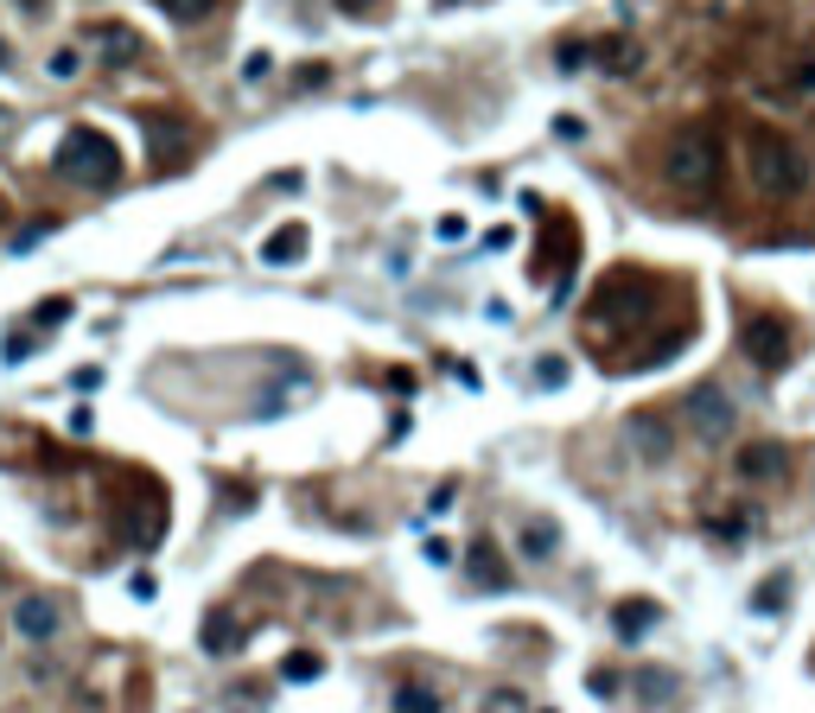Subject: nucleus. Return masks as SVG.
<instances>
[{"label": "nucleus", "mask_w": 815, "mask_h": 713, "mask_svg": "<svg viewBox=\"0 0 815 713\" xmlns=\"http://www.w3.org/2000/svg\"><path fill=\"white\" fill-rule=\"evenodd\" d=\"M484 713H529V701H523L516 688H491V694H484Z\"/></svg>", "instance_id": "nucleus-24"}, {"label": "nucleus", "mask_w": 815, "mask_h": 713, "mask_svg": "<svg viewBox=\"0 0 815 713\" xmlns=\"http://www.w3.org/2000/svg\"><path fill=\"white\" fill-rule=\"evenodd\" d=\"M675 669H637V694L650 701V707H662V701H675Z\"/></svg>", "instance_id": "nucleus-19"}, {"label": "nucleus", "mask_w": 815, "mask_h": 713, "mask_svg": "<svg viewBox=\"0 0 815 713\" xmlns=\"http://www.w3.org/2000/svg\"><path fill=\"white\" fill-rule=\"evenodd\" d=\"M688 433H694V440H708V446L733 440V402H726V389H720V382H701V389L688 395Z\"/></svg>", "instance_id": "nucleus-6"}, {"label": "nucleus", "mask_w": 815, "mask_h": 713, "mask_svg": "<svg viewBox=\"0 0 815 713\" xmlns=\"http://www.w3.org/2000/svg\"><path fill=\"white\" fill-rule=\"evenodd\" d=\"M395 713H440V694H427L421 682H402L395 688Z\"/></svg>", "instance_id": "nucleus-22"}, {"label": "nucleus", "mask_w": 815, "mask_h": 713, "mask_svg": "<svg viewBox=\"0 0 815 713\" xmlns=\"http://www.w3.org/2000/svg\"><path fill=\"white\" fill-rule=\"evenodd\" d=\"M0 64H7V51H0Z\"/></svg>", "instance_id": "nucleus-36"}, {"label": "nucleus", "mask_w": 815, "mask_h": 713, "mask_svg": "<svg viewBox=\"0 0 815 713\" xmlns=\"http://www.w3.org/2000/svg\"><path fill=\"white\" fill-rule=\"evenodd\" d=\"M516 548H523V560H555V555H560V523H548V516H529V523L516 529Z\"/></svg>", "instance_id": "nucleus-13"}, {"label": "nucleus", "mask_w": 815, "mask_h": 713, "mask_svg": "<svg viewBox=\"0 0 815 713\" xmlns=\"http://www.w3.org/2000/svg\"><path fill=\"white\" fill-rule=\"evenodd\" d=\"M586 58H599L606 71L631 76L637 64H643V45H631V39H599V45H586Z\"/></svg>", "instance_id": "nucleus-17"}, {"label": "nucleus", "mask_w": 815, "mask_h": 713, "mask_svg": "<svg viewBox=\"0 0 815 713\" xmlns=\"http://www.w3.org/2000/svg\"><path fill=\"white\" fill-rule=\"evenodd\" d=\"M293 83H300V90H326L331 71H326V64H300V76H293Z\"/></svg>", "instance_id": "nucleus-30"}, {"label": "nucleus", "mask_w": 815, "mask_h": 713, "mask_svg": "<svg viewBox=\"0 0 815 713\" xmlns=\"http://www.w3.org/2000/svg\"><path fill=\"white\" fill-rule=\"evenodd\" d=\"M733 472H739V484H771V478H784L790 472V453L777 446V440H752V446H739L733 453Z\"/></svg>", "instance_id": "nucleus-9"}, {"label": "nucleus", "mask_w": 815, "mask_h": 713, "mask_svg": "<svg viewBox=\"0 0 815 713\" xmlns=\"http://www.w3.org/2000/svg\"><path fill=\"white\" fill-rule=\"evenodd\" d=\"M51 166H58V178H71V185H115L122 178V153H115V141L102 127H71L58 141V153H51Z\"/></svg>", "instance_id": "nucleus-2"}, {"label": "nucleus", "mask_w": 815, "mask_h": 713, "mask_svg": "<svg viewBox=\"0 0 815 713\" xmlns=\"http://www.w3.org/2000/svg\"><path fill=\"white\" fill-rule=\"evenodd\" d=\"M102 58H109V64H134V58H141V32L122 25V20H109L102 25Z\"/></svg>", "instance_id": "nucleus-18"}, {"label": "nucleus", "mask_w": 815, "mask_h": 713, "mask_svg": "<svg viewBox=\"0 0 815 713\" xmlns=\"http://www.w3.org/2000/svg\"><path fill=\"white\" fill-rule=\"evenodd\" d=\"M51 229H58L51 217H45V224H32V229H20V236H13V255H32V249H39V242L51 236Z\"/></svg>", "instance_id": "nucleus-26"}, {"label": "nucleus", "mask_w": 815, "mask_h": 713, "mask_svg": "<svg viewBox=\"0 0 815 713\" xmlns=\"http://www.w3.org/2000/svg\"><path fill=\"white\" fill-rule=\"evenodd\" d=\"M555 64H560V71H580V64H586V45H580V39H574V45H560Z\"/></svg>", "instance_id": "nucleus-31"}, {"label": "nucleus", "mask_w": 815, "mask_h": 713, "mask_svg": "<svg viewBox=\"0 0 815 713\" xmlns=\"http://www.w3.org/2000/svg\"><path fill=\"white\" fill-rule=\"evenodd\" d=\"M745 166H752V185H759L764 198H796V192L809 185L803 147H796L790 134H771V127H759V134L745 141Z\"/></svg>", "instance_id": "nucleus-1"}, {"label": "nucleus", "mask_w": 815, "mask_h": 713, "mask_svg": "<svg viewBox=\"0 0 815 713\" xmlns=\"http://www.w3.org/2000/svg\"><path fill=\"white\" fill-rule=\"evenodd\" d=\"M657 618H662V606H657V599H625V606H611V631L625 637V643H637V637L650 631Z\"/></svg>", "instance_id": "nucleus-14"}, {"label": "nucleus", "mask_w": 815, "mask_h": 713, "mask_svg": "<svg viewBox=\"0 0 815 713\" xmlns=\"http://www.w3.org/2000/svg\"><path fill=\"white\" fill-rule=\"evenodd\" d=\"M76 64H83L76 51H58V58H51V76H76Z\"/></svg>", "instance_id": "nucleus-33"}, {"label": "nucleus", "mask_w": 815, "mask_h": 713, "mask_svg": "<svg viewBox=\"0 0 815 713\" xmlns=\"http://www.w3.org/2000/svg\"><path fill=\"white\" fill-rule=\"evenodd\" d=\"M465 574H472V586H478V592L509 586V567H504V555H497V541H491V535H478V541L465 548Z\"/></svg>", "instance_id": "nucleus-11"}, {"label": "nucleus", "mask_w": 815, "mask_h": 713, "mask_svg": "<svg viewBox=\"0 0 815 713\" xmlns=\"http://www.w3.org/2000/svg\"><path fill=\"white\" fill-rule=\"evenodd\" d=\"M280 675H287V682H319V675H326V657H319V650H287Z\"/></svg>", "instance_id": "nucleus-20"}, {"label": "nucleus", "mask_w": 815, "mask_h": 713, "mask_svg": "<svg viewBox=\"0 0 815 713\" xmlns=\"http://www.w3.org/2000/svg\"><path fill=\"white\" fill-rule=\"evenodd\" d=\"M338 13H363L370 20V13H382V0H338Z\"/></svg>", "instance_id": "nucleus-35"}, {"label": "nucleus", "mask_w": 815, "mask_h": 713, "mask_svg": "<svg viewBox=\"0 0 815 713\" xmlns=\"http://www.w3.org/2000/svg\"><path fill=\"white\" fill-rule=\"evenodd\" d=\"M122 535L134 541V548H153V541L166 535V497L153 490V497H141L134 509H122Z\"/></svg>", "instance_id": "nucleus-10"}, {"label": "nucleus", "mask_w": 815, "mask_h": 713, "mask_svg": "<svg viewBox=\"0 0 815 713\" xmlns=\"http://www.w3.org/2000/svg\"><path fill=\"white\" fill-rule=\"evenodd\" d=\"M71 312H76L71 300H45V306H39V312H32V326H45V331H58V326H71Z\"/></svg>", "instance_id": "nucleus-25"}, {"label": "nucleus", "mask_w": 815, "mask_h": 713, "mask_svg": "<svg viewBox=\"0 0 815 713\" xmlns=\"http://www.w3.org/2000/svg\"><path fill=\"white\" fill-rule=\"evenodd\" d=\"M268 71H275V58H268V51H255V58H243V83H261Z\"/></svg>", "instance_id": "nucleus-28"}, {"label": "nucleus", "mask_w": 815, "mask_h": 713, "mask_svg": "<svg viewBox=\"0 0 815 713\" xmlns=\"http://www.w3.org/2000/svg\"><path fill=\"white\" fill-rule=\"evenodd\" d=\"M535 382H541V389H560V382H567V363H560V356H541V363H535Z\"/></svg>", "instance_id": "nucleus-27"}, {"label": "nucleus", "mask_w": 815, "mask_h": 713, "mask_svg": "<svg viewBox=\"0 0 815 713\" xmlns=\"http://www.w3.org/2000/svg\"><path fill=\"white\" fill-rule=\"evenodd\" d=\"M306 249H312V229H306V224H280V229H268L261 261H268V268H293V261H306Z\"/></svg>", "instance_id": "nucleus-12"}, {"label": "nucleus", "mask_w": 815, "mask_h": 713, "mask_svg": "<svg viewBox=\"0 0 815 713\" xmlns=\"http://www.w3.org/2000/svg\"><path fill=\"white\" fill-rule=\"evenodd\" d=\"M440 242H465V236H472V224H465V217H440Z\"/></svg>", "instance_id": "nucleus-29"}, {"label": "nucleus", "mask_w": 815, "mask_h": 713, "mask_svg": "<svg viewBox=\"0 0 815 713\" xmlns=\"http://www.w3.org/2000/svg\"><path fill=\"white\" fill-rule=\"evenodd\" d=\"M153 7H159L166 20H178V25H192V20H204V13H210V0H153Z\"/></svg>", "instance_id": "nucleus-23"}, {"label": "nucleus", "mask_w": 815, "mask_h": 713, "mask_svg": "<svg viewBox=\"0 0 815 713\" xmlns=\"http://www.w3.org/2000/svg\"><path fill=\"white\" fill-rule=\"evenodd\" d=\"M32 356V338H7V351H0V363H25Z\"/></svg>", "instance_id": "nucleus-32"}, {"label": "nucleus", "mask_w": 815, "mask_h": 713, "mask_svg": "<svg viewBox=\"0 0 815 713\" xmlns=\"http://www.w3.org/2000/svg\"><path fill=\"white\" fill-rule=\"evenodd\" d=\"M13 624H20V637L45 643V637H58V606H51V599H20V606H13Z\"/></svg>", "instance_id": "nucleus-15"}, {"label": "nucleus", "mask_w": 815, "mask_h": 713, "mask_svg": "<svg viewBox=\"0 0 815 713\" xmlns=\"http://www.w3.org/2000/svg\"><path fill=\"white\" fill-rule=\"evenodd\" d=\"M192 153H198V127L178 115H147V159L159 173H178Z\"/></svg>", "instance_id": "nucleus-5"}, {"label": "nucleus", "mask_w": 815, "mask_h": 713, "mask_svg": "<svg viewBox=\"0 0 815 713\" xmlns=\"http://www.w3.org/2000/svg\"><path fill=\"white\" fill-rule=\"evenodd\" d=\"M625 440H631V453L643 458V465H669V453H675V427H669L662 414H650V407L625 421Z\"/></svg>", "instance_id": "nucleus-8"}, {"label": "nucleus", "mask_w": 815, "mask_h": 713, "mask_svg": "<svg viewBox=\"0 0 815 713\" xmlns=\"http://www.w3.org/2000/svg\"><path fill=\"white\" fill-rule=\"evenodd\" d=\"M127 592H134V599H153V592H159V580H153V574H134V580H127Z\"/></svg>", "instance_id": "nucleus-34"}, {"label": "nucleus", "mask_w": 815, "mask_h": 713, "mask_svg": "<svg viewBox=\"0 0 815 713\" xmlns=\"http://www.w3.org/2000/svg\"><path fill=\"white\" fill-rule=\"evenodd\" d=\"M236 650H243L236 611H210V618H204V657H236Z\"/></svg>", "instance_id": "nucleus-16"}, {"label": "nucleus", "mask_w": 815, "mask_h": 713, "mask_svg": "<svg viewBox=\"0 0 815 713\" xmlns=\"http://www.w3.org/2000/svg\"><path fill=\"white\" fill-rule=\"evenodd\" d=\"M739 344H745V356H752L759 370H784V363H790V326L777 319V312H759V319H745Z\"/></svg>", "instance_id": "nucleus-7"}, {"label": "nucleus", "mask_w": 815, "mask_h": 713, "mask_svg": "<svg viewBox=\"0 0 815 713\" xmlns=\"http://www.w3.org/2000/svg\"><path fill=\"white\" fill-rule=\"evenodd\" d=\"M669 185H682V192H713L720 185V141L713 134H682L675 147H669Z\"/></svg>", "instance_id": "nucleus-3"}, {"label": "nucleus", "mask_w": 815, "mask_h": 713, "mask_svg": "<svg viewBox=\"0 0 815 713\" xmlns=\"http://www.w3.org/2000/svg\"><path fill=\"white\" fill-rule=\"evenodd\" d=\"M650 280L637 275H611L606 287H599V306H592V326H611V331H631L650 319Z\"/></svg>", "instance_id": "nucleus-4"}, {"label": "nucleus", "mask_w": 815, "mask_h": 713, "mask_svg": "<svg viewBox=\"0 0 815 713\" xmlns=\"http://www.w3.org/2000/svg\"><path fill=\"white\" fill-rule=\"evenodd\" d=\"M784 599H790V574H764L759 580V592H752V611H784Z\"/></svg>", "instance_id": "nucleus-21"}]
</instances>
